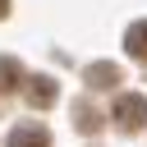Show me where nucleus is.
Wrapping results in <instances>:
<instances>
[{
	"mask_svg": "<svg viewBox=\"0 0 147 147\" xmlns=\"http://www.w3.org/2000/svg\"><path fill=\"white\" fill-rule=\"evenodd\" d=\"M9 147H51V133L41 124H18L9 133Z\"/></svg>",
	"mask_w": 147,
	"mask_h": 147,
	"instance_id": "3",
	"label": "nucleus"
},
{
	"mask_svg": "<svg viewBox=\"0 0 147 147\" xmlns=\"http://www.w3.org/2000/svg\"><path fill=\"white\" fill-rule=\"evenodd\" d=\"M18 83H28L23 78V64L14 55H0V92H18Z\"/></svg>",
	"mask_w": 147,
	"mask_h": 147,
	"instance_id": "5",
	"label": "nucleus"
},
{
	"mask_svg": "<svg viewBox=\"0 0 147 147\" xmlns=\"http://www.w3.org/2000/svg\"><path fill=\"white\" fill-rule=\"evenodd\" d=\"M55 96H60L55 78H46V74L28 78V106H32V110H51V106H55Z\"/></svg>",
	"mask_w": 147,
	"mask_h": 147,
	"instance_id": "2",
	"label": "nucleus"
},
{
	"mask_svg": "<svg viewBox=\"0 0 147 147\" xmlns=\"http://www.w3.org/2000/svg\"><path fill=\"white\" fill-rule=\"evenodd\" d=\"M83 78H87L92 87H115V83H119V69H115V64H92Z\"/></svg>",
	"mask_w": 147,
	"mask_h": 147,
	"instance_id": "6",
	"label": "nucleus"
},
{
	"mask_svg": "<svg viewBox=\"0 0 147 147\" xmlns=\"http://www.w3.org/2000/svg\"><path fill=\"white\" fill-rule=\"evenodd\" d=\"M5 14H9V0H0V18H5Z\"/></svg>",
	"mask_w": 147,
	"mask_h": 147,
	"instance_id": "7",
	"label": "nucleus"
},
{
	"mask_svg": "<svg viewBox=\"0 0 147 147\" xmlns=\"http://www.w3.org/2000/svg\"><path fill=\"white\" fill-rule=\"evenodd\" d=\"M124 51H129L133 60H142V64H147V18H138V23L124 32Z\"/></svg>",
	"mask_w": 147,
	"mask_h": 147,
	"instance_id": "4",
	"label": "nucleus"
},
{
	"mask_svg": "<svg viewBox=\"0 0 147 147\" xmlns=\"http://www.w3.org/2000/svg\"><path fill=\"white\" fill-rule=\"evenodd\" d=\"M110 119H115V124H119L124 133H138V129L147 124V96H138V92H124V96L115 101Z\"/></svg>",
	"mask_w": 147,
	"mask_h": 147,
	"instance_id": "1",
	"label": "nucleus"
}]
</instances>
